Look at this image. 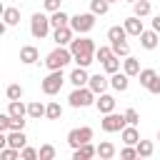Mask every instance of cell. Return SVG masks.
<instances>
[{"instance_id": "1", "label": "cell", "mask_w": 160, "mask_h": 160, "mask_svg": "<svg viewBox=\"0 0 160 160\" xmlns=\"http://www.w3.org/2000/svg\"><path fill=\"white\" fill-rule=\"evenodd\" d=\"M70 60H72V52H70V50H65L62 45H58V48L45 58V65H48L50 70H62Z\"/></svg>"}, {"instance_id": "2", "label": "cell", "mask_w": 160, "mask_h": 160, "mask_svg": "<svg viewBox=\"0 0 160 160\" xmlns=\"http://www.w3.org/2000/svg\"><path fill=\"white\" fill-rule=\"evenodd\" d=\"M95 102V92L90 90V88H75L72 92H70V105L72 108H88V105H92Z\"/></svg>"}, {"instance_id": "3", "label": "cell", "mask_w": 160, "mask_h": 160, "mask_svg": "<svg viewBox=\"0 0 160 160\" xmlns=\"http://www.w3.org/2000/svg\"><path fill=\"white\" fill-rule=\"evenodd\" d=\"M95 25V12H78L75 18H70V28L72 32H88Z\"/></svg>"}, {"instance_id": "4", "label": "cell", "mask_w": 160, "mask_h": 160, "mask_svg": "<svg viewBox=\"0 0 160 160\" xmlns=\"http://www.w3.org/2000/svg\"><path fill=\"white\" fill-rule=\"evenodd\" d=\"M50 28H52V25H50V18H45L42 12H35V15H32V20H30V32H32L38 40H42V38L50 32Z\"/></svg>"}, {"instance_id": "5", "label": "cell", "mask_w": 160, "mask_h": 160, "mask_svg": "<svg viewBox=\"0 0 160 160\" xmlns=\"http://www.w3.org/2000/svg\"><path fill=\"white\" fill-rule=\"evenodd\" d=\"M62 70H50V75L42 80V92L45 95H55V92H60V88H62Z\"/></svg>"}, {"instance_id": "6", "label": "cell", "mask_w": 160, "mask_h": 160, "mask_svg": "<svg viewBox=\"0 0 160 160\" xmlns=\"http://www.w3.org/2000/svg\"><path fill=\"white\" fill-rule=\"evenodd\" d=\"M102 130L105 132H120L128 122H125V115H115V112H105V118H102Z\"/></svg>"}, {"instance_id": "7", "label": "cell", "mask_w": 160, "mask_h": 160, "mask_svg": "<svg viewBox=\"0 0 160 160\" xmlns=\"http://www.w3.org/2000/svg\"><path fill=\"white\" fill-rule=\"evenodd\" d=\"M70 52H72V58H78V55H92L95 45H92L90 38H78V40H70Z\"/></svg>"}, {"instance_id": "8", "label": "cell", "mask_w": 160, "mask_h": 160, "mask_svg": "<svg viewBox=\"0 0 160 160\" xmlns=\"http://www.w3.org/2000/svg\"><path fill=\"white\" fill-rule=\"evenodd\" d=\"M90 140H92V130H90V128H75V130L68 132V142H70L72 148H80V145H85V142H90Z\"/></svg>"}, {"instance_id": "9", "label": "cell", "mask_w": 160, "mask_h": 160, "mask_svg": "<svg viewBox=\"0 0 160 160\" xmlns=\"http://www.w3.org/2000/svg\"><path fill=\"white\" fill-rule=\"evenodd\" d=\"M140 45L145 50H155L158 48V32L155 30H142L140 32Z\"/></svg>"}, {"instance_id": "10", "label": "cell", "mask_w": 160, "mask_h": 160, "mask_svg": "<svg viewBox=\"0 0 160 160\" xmlns=\"http://www.w3.org/2000/svg\"><path fill=\"white\" fill-rule=\"evenodd\" d=\"M108 85H110V80H108L105 75H100V72H98V75H92V78L88 80V88H90L92 92H105V88H108Z\"/></svg>"}, {"instance_id": "11", "label": "cell", "mask_w": 160, "mask_h": 160, "mask_svg": "<svg viewBox=\"0 0 160 160\" xmlns=\"http://www.w3.org/2000/svg\"><path fill=\"white\" fill-rule=\"evenodd\" d=\"M122 28H125V32H128V35H138V38H140V32H142V20H140L138 15H132V18H128V20H125V25H122Z\"/></svg>"}, {"instance_id": "12", "label": "cell", "mask_w": 160, "mask_h": 160, "mask_svg": "<svg viewBox=\"0 0 160 160\" xmlns=\"http://www.w3.org/2000/svg\"><path fill=\"white\" fill-rule=\"evenodd\" d=\"M95 105H98V110H100L102 115H105V112H112V110H115V98L100 92V100H95Z\"/></svg>"}, {"instance_id": "13", "label": "cell", "mask_w": 160, "mask_h": 160, "mask_svg": "<svg viewBox=\"0 0 160 160\" xmlns=\"http://www.w3.org/2000/svg\"><path fill=\"white\" fill-rule=\"evenodd\" d=\"M52 38H55L58 45H68V42L72 40V28H70V25H65V28H55V35H52Z\"/></svg>"}, {"instance_id": "14", "label": "cell", "mask_w": 160, "mask_h": 160, "mask_svg": "<svg viewBox=\"0 0 160 160\" xmlns=\"http://www.w3.org/2000/svg\"><path fill=\"white\" fill-rule=\"evenodd\" d=\"M88 80H90V75L85 72V68H75V70L70 72V82H72L75 88H82V85H88Z\"/></svg>"}, {"instance_id": "15", "label": "cell", "mask_w": 160, "mask_h": 160, "mask_svg": "<svg viewBox=\"0 0 160 160\" xmlns=\"http://www.w3.org/2000/svg\"><path fill=\"white\" fill-rule=\"evenodd\" d=\"M25 132L22 130H10V135H8V145L10 148H18V150H22L25 148Z\"/></svg>"}, {"instance_id": "16", "label": "cell", "mask_w": 160, "mask_h": 160, "mask_svg": "<svg viewBox=\"0 0 160 160\" xmlns=\"http://www.w3.org/2000/svg\"><path fill=\"white\" fill-rule=\"evenodd\" d=\"M92 155H98V148H92L90 142H85V145L75 148V155H72V160H88V158H92Z\"/></svg>"}, {"instance_id": "17", "label": "cell", "mask_w": 160, "mask_h": 160, "mask_svg": "<svg viewBox=\"0 0 160 160\" xmlns=\"http://www.w3.org/2000/svg\"><path fill=\"white\" fill-rule=\"evenodd\" d=\"M110 85L115 88V90H128V85H130V80H128V72H112V78H110Z\"/></svg>"}, {"instance_id": "18", "label": "cell", "mask_w": 160, "mask_h": 160, "mask_svg": "<svg viewBox=\"0 0 160 160\" xmlns=\"http://www.w3.org/2000/svg\"><path fill=\"white\" fill-rule=\"evenodd\" d=\"M20 60H22L25 65H32V62H38V48H32V45H25V48L20 50Z\"/></svg>"}, {"instance_id": "19", "label": "cell", "mask_w": 160, "mask_h": 160, "mask_svg": "<svg viewBox=\"0 0 160 160\" xmlns=\"http://www.w3.org/2000/svg\"><path fill=\"white\" fill-rule=\"evenodd\" d=\"M120 135H122V142H125V145H138V140H140V135H138L135 125L122 128V130H120Z\"/></svg>"}, {"instance_id": "20", "label": "cell", "mask_w": 160, "mask_h": 160, "mask_svg": "<svg viewBox=\"0 0 160 160\" xmlns=\"http://www.w3.org/2000/svg\"><path fill=\"white\" fill-rule=\"evenodd\" d=\"M25 112H28V108L20 100H10V108H8V115L10 118H25Z\"/></svg>"}, {"instance_id": "21", "label": "cell", "mask_w": 160, "mask_h": 160, "mask_svg": "<svg viewBox=\"0 0 160 160\" xmlns=\"http://www.w3.org/2000/svg\"><path fill=\"white\" fill-rule=\"evenodd\" d=\"M2 20H5V25H18L20 22V10L18 8H5Z\"/></svg>"}, {"instance_id": "22", "label": "cell", "mask_w": 160, "mask_h": 160, "mask_svg": "<svg viewBox=\"0 0 160 160\" xmlns=\"http://www.w3.org/2000/svg\"><path fill=\"white\" fill-rule=\"evenodd\" d=\"M68 22H70V18H68L62 10H55L52 18H50V25H52V28H65Z\"/></svg>"}, {"instance_id": "23", "label": "cell", "mask_w": 160, "mask_h": 160, "mask_svg": "<svg viewBox=\"0 0 160 160\" xmlns=\"http://www.w3.org/2000/svg\"><path fill=\"white\" fill-rule=\"evenodd\" d=\"M125 38H128V32H125V28H120V25H115V28L108 30V40H110V42H120V40H125Z\"/></svg>"}, {"instance_id": "24", "label": "cell", "mask_w": 160, "mask_h": 160, "mask_svg": "<svg viewBox=\"0 0 160 160\" xmlns=\"http://www.w3.org/2000/svg\"><path fill=\"white\" fill-rule=\"evenodd\" d=\"M28 115H30V118H35V120H40V118L45 115V105H42V102H38V100H35V102H30V105H28Z\"/></svg>"}, {"instance_id": "25", "label": "cell", "mask_w": 160, "mask_h": 160, "mask_svg": "<svg viewBox=\"0 0 160 160\" xmlns=\"http://www.w3.org/2000/svg\"><path fill=\"white\" fill-rule=\"evenodd\" d=\"M138 158H150L152 155V142L150 140H138Z\"/></svg>"}, {"instance_id": "26", "label": "cell", "mask_w": 160, "mask_h": 160, "mask_svg": "<svg viewBox=\"0 0 160 160\" xmlns=\"http://www.w3.org/2000/svg\"><path fill=\"white\" fill-rule=\"evenodd\" d=\"M98 155H100L102 160H110V158L115 155V145H112V142H100V145H98Z\"/></svg>"}, {"instance_id": "27", "label": "cell", "mask_w": 160, "mask_h": 160, "mask_svg": "<svg viewBox=\"0 0 160 160\" xmlns=\"http://www.w3.org/2000/svg\"><path fill=\"white\" fill-rule=\"evenodd\" d=\"M125 72H128V78L140 72V62H138L135 58H130V55H125Z\"/></svg>"}, {"instance_id": "28", "label": "cell", "mask_w": 160, "mask_h": 160, "mask_svg": "<svg viewBox=\"0 0 160 160\" xmlns=\"http://www.w3.org/2000/svg\"><path fill=\"white\" fill-rule=\"evenodd\" d=\"M102 65H105V72H118L120 70V60H118V55H110L108 60H102Z\"/></svg>"}, {"instance_id": "29", "label": "cell", "mask_w": 160, "mask_h": 160, "mask_svg": "<svg viewBox=\"0 0 160 160\" xmlns=\"http://www.w3.org/2000/svg\"><path fill=\"white\" fill-rule=\"evenodd\" d=\"M132 8H135V15H138V18H145V15L150 12V2H148V0H135Z\"/></svg>"}, {"instance_id": "30", "label": "cell", "mask_w": 160, "mask_h": 160, "mask_svg": "<svg viewBox=\"0 0 160 160\" xmlns=\"http://www.w3.org/2000/svg\"><path fill=\"white\" fill-rule=\"evenodd\" d=\"M45 115H48L50 120H58V118L62 115V108H60V102H50V105L45 108Z\"/></svg>"}, {"instance_id": "31", "label": "cell", "mask_w": 160, "mask_h": 160, "mask_svg": "<svg viewBox=\"0 0 160 160\" xmlns=\"http://www.w3.org/2000/svg\"><path fill=\"white\" fill-rule=\"evenodd\" d=\"M108 5H110L108 0H92V2H90V10H92L95 15H105V12H108Z\"/></svg>"}, {"instance_id": "32", "label": "cell", "mask_w": 160, "mask_h": 160, "mask_svg": "<svg viewBox=\"0 0 160 160\" xmlns=\"http://www.w3.org/2000/svg\"><path fill=\"white\" fill-rule=\"evenodd\" d=\"M112 52L120 58V55H130V45L125 42V40H120V42H112Z\"/></svg>"}, {"instance_id": "33", "label": "cell", "mask_w": 160, "mask_h": 160, "mask_svg": "<svg viewBox=\"0 0 160 160\" xmlns=\"http://www.w3.org/2000/svg\"><path fill=\"white\" fill-rule=\"evenodd\" d=\"M38 158H40V160H52V158H55V148H52V145H42V148L38 150Z\"/></svg>"}, {"instance_id": "34", "label": "cell", "mask_w": 160, "mask_h": 160, "mask_svg": "<svg viewBox=\"0 0 160 160\" xmlns=\"http://www.w3.org/2000/svg\"><path fill=\"white\" fill-rule=\"evenodd\" d=\"M138 75H140V85H145V88H148V85H150V80H152V78H155V75H158V72H155V70H150V68H148V70H140V72H138Z\"/></svg>"}, {"instance_id": "35", "label": "cell", "mask_w": 160, "mask_h": 160, "mask_svg": "<svg viewBox=\"0 0 160 160\" xmlns=\"http://www.w3.org/2000/svg\"><path fill=\"white\" fill-rule=\"evenodd\" d=\"M18 155H20L18 148H2V150H0V158H2V160H15Z\"/></svg>"}, {"instance_id": "36", "label": "cell", "mask_w": 160, "mask_h": 160, "mask_svg": "<svg viewBox=\"0 0 160 160\" xmlns=\"http://www.w3.org/2000/svg\"><path fill=\"white\" fill-rule=\"evenodd\" d=\"M138 120H140V115H138V110H125V122L128 125H138Z\"/></svg>"}, {"instance_id": "37", "label": "cell", "mask_w": 160, "mask_h": 160, "mask_svg": "<svg viewBox=\"0 0 160 160\" xmlns=\"http://www.w3.org/2000/svg\"><path fill=\"white\" fill-rule=\"evenodd\" d=\"M20 95H22V88L20 85H10L8 88V98L10 100H20Z\"/></svg>"}, {"instance_id": "38", "label": "cell", "mask_w": 160, "mask_h": 160, "mask_svg": "<svg viewBox=\"0 0 160 160\" xmlns=\"http://www.w3.org/2000/svg\"><path fill=\"white\" fill-rule=\"evenodd\" d=\"M75 62H78V68H88L90 62H92V55H78V58H72Z\"/></svg>"}, {"instance_id": "39", "label": "cell", "mask_w": 160, "mask_h": 160, "mask_svg": "<svg viewBox=\"0 0 160 160\" xmlns=\"http://www.w3.org/2000/svg\"><path fill=\"white\" fill-rule=\"evenodd\" d=\"M20 158H25V160H35V158H38V150H32V148H22V150H20Z\"/></svg>"}, {"instance_id": "40", "label": "cell", "mask_w": 160, "mask_h": 160, "mask_svg": "<svg viewBox=\"0 0 160 160\" xmlns=\"http://www.w3.org/2000/svg\"><path fill=\"white\" fill-rule=\"evenodd\" d=\"M120 158H125V160H132V158H138V150L135 148H122V152H120Z\"/></svg>"}, {"instance_id": "41", "label": "cell", "mask_w": 160, "mask_h": 160, "mask_svg": "<svg viewBox=\"0 0 160 160\" xmlns=\"http://www.w3.org/2000/svg\"><path fill=\"white\" fill-rule=\"evenodd\" d=\"M22 128H25L22 118H10V130H22Z\"/></svg>"}, {"instance_id": "42", "label": "cell", "mask_w": 160, "mask_h": 160, "mask_svg": "<svg viewBox=\"0 0 160 160\" xmlns=\"http://www.w3.org/2000/svg\"><path fill=\"white\" fill-rule=\"evenodd\" d=\"M110 55H115L112 48H100V50H98V60H108Z\"/></svg>"}, {"instance_id": "43", "label": "cell", "mask_w": 160, "mask_h": 160, "mask_svg": "<svg viewBox=\"0 0 160 160\" xmlns=\"http://www.w3.org/2000/svg\"><path fill=\"white\" fill-rule=\"evenodd\" d=\"M148 90H150V92H160V78H158V75H155V78L150 80V85H148Z\"/></svg>"}, {"instance_id": "44", "label": "cell", "mask_w": 160, "mask_h": 160, "mask_svg": "<svg viewBox=\"0 0 160 160\" xmlns=\"http://www.w3.org/2000/svg\"><path fill=\"white\" fill-rule=\"evenodd\" d=\"M45 2V8L50 10V12H55V10H60V0H42Z\"/></svg>"}, {"instance_id": "45", "label": "cell", "mask_w": 160, "mask_h": 160, "mask_svg": "<svg viewBox=\"0 0 160 160\" xmlns=\"http://www.w3.org/2000/svg\"><path fill=\"white\" fill-rule=\"evenodd\" d=\"M10 130V115H0V132Z\"/></svg>"}, {"instance_id": "46", "label": "cell", "mask_w": 160, "mask_h": 160, "mask_svg": "<svg viewBox=\"0 0 160 160\" xmlns=\"http://www.w3.org/2000/svg\"><path fill=\"white\" fill-rule=\"evenodd\" d=\"M152 30H155V32H160V15L152 20Z\"/></svg>"}, {"instance_id": "47", "label": "cell", "mask_w": 160, "mask_h": 160, "mask_svg": "<svg viewBox=\"0 0 160 160\" xmlns=\"http://www.w3.org/2000/svg\"><path fill=\"white\" fill-rule=\"evenodd\" d=\"M5 145H8V135H5V132H0V150H2Z\"/></svg>"}, {"instance_id": "48", "label": "cell", "mask_w": 160, "mask_h": 160, "mask_svg": "<svg viewBox=\"0 0 160 160\" xmlns=\"http://www.w3.org/2000/svg\"><path fill=\"white\" fill-rule=\"evenodd\" d=\"M5 35V22H0V38Z\"/></svg>"}, {"instance_id": "49", "label": "cell", "mask_w": 160, "mask_h": 160, "mask_svg": "<svg viewBox=\"0 0 160 160\" xmlns=\"http://www.w3.org/2000/svg\"><path fill=\"white\" fill-rule=\"evenodd\" d=\"M2 12H5V8H2V2H0V15H2Z\"/></svg>"}, {"instance_id": "50", "label": "cell", "mask_w": 160, "mask_h": 160, "mask_svg": "<svg viewBox=\"0 0 160 160\" xmlns=\"http://www.w3.org/2000/svg\"><path fill=\"white\" fill-rule=\"evenodd\" d=\"M108 2H115V0H108Z\"/></svg>"}, {"instance_id": "51", "label": "cell", "mask_w": 160, "mask_h": 160, "mask_svg": "<svg viewBox=\"0 0 160 160\" xmlns=\"http://www.w3.org/2000/svg\"><path fill=\"white\" fill-rule=\"evenodd\" d=\"M130 2H135V0H130Z\"/></svg>"}]
</instances>
